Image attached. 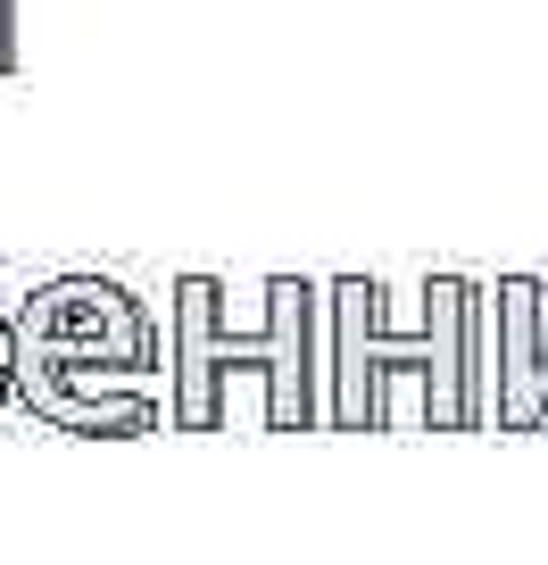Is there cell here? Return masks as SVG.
<instances>
[{
    "instance_id": "cell-1",
    "label": "cell",
    "mask_w": 548,
    "mask_h": 565,
    "mask_svg": "<svg viewBox=\"0 0 548 565\" xmlns=\"http://www.w3.org/2000/svg\"><path fill=\"white\" fill-rule=\"evenodd\" d=\"M18 67V42H9V0H0V75Z\"/></svg>"
}]
</instances>
